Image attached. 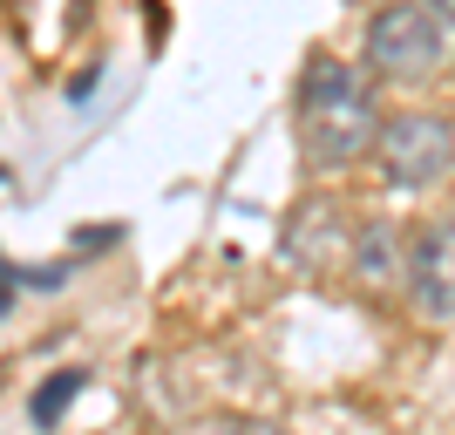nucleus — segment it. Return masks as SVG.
I'll return each instance as SVG.
<instances>
[{
    "label": "nucleus",
    "mask_w": 455,
    "mask_h": 435,
    "mask_svg": "<svg viewBox=\"0 0 455 435\" xmlns=\"http://www.w3.org/2000/svg\"><path fill=\"white\" fill-rule=\"evenodd\" d=\"M299 136L326 171L361 164V157L374 150V136H380L374 82H367L354 61H333V55L306 61V76H299Z\"/></svg>",
    "instance_id": "obj_1"
},
{
    "label": "nucleus",
    "mask_w": 455,
    "mask_h": 435,
    "mask_svg": "<svg viewBox=\"0 0 455 435\" xmlns=\"http://www.w3.org/2000/svg\"><path fill=\"white\" fill-rule=\"evenodd\" d=\"M449 61V41H442L435 7L421 0H387L374 20H367V68L387 82H428Z\"/></svg>",
    "instance_id": "obj_2"
},
{
    "label": "nucleus",
    "mask_w": 455,
    "mask_h": 435,
    "mask_svg": "<svg viewBox=\"0 0 455 435\" xmlns=\"http://www.w3.org/2000/svg\"><path fill=\"white\" fill-rule=\"evenodd\" d=\"M374 157H380V177L401 190H428L455 171V123L449 116H428V109H408V116H387L374 136Z\"/></svg>",
    "instance_id": "obj_3"
},
{
    "label": "nucleus",
    "mask_w": 455,
    "mask_h": 435,
    "mask_svg": "<svg viewBox=\"0 0 455 435\" xmlns=\"http://www.w3.org/2000/svg\"><path fill=\"white\" fill-rule=\"evenodd\" d=\"M408 293L428 320H455V218H435V225L415 238L408 252Z\"/></svg>",
    "instance_id": "obj_4"
},
{
    "label": "nucleus",
    "mask_w": 455,
    "mask_h": 435,
    "mask_svg": "<svg viewBox=\"0 0 455 435\" xmlns=\"http://www.w3.org/2000/svg\"><path fill=\"white\" fill-rule=\"evenodd\" d=\"M354 265H361V279H367V286H387V279H395V231H361Z\"/></svg>",
    "instance_id": "obj_5"
},
{
    "label": "nucleus",
    "mask_w": 455,
    "mask_h": 435,
    "mask_svg": "<svg viewBox=\"0 0 455 435\" xmlns=\"http://www.w3.org/2000/svg\"><path fill=\"white\" fill-rule=\"evenodd\" d=\"M76 388H82L76 367H68V375H55V388H41V395H35V422H55L61 408H68V395H76Z\"/></svg>",
    "instance_id": "obj_6"
},
{
    "label": "nucleus",
    "mask_w": 455,
    "mask_h": 435,
    "mask_svg": "<svg viewBox=\"0 0 455 435\" xmlns=\"http://www.w3.org/2000/svg\"><path fill=\"white\" fill-rule=\"evenodd\" d=\"M211 435H285V429L266 415H211Z\"/></svg>",
    "instance_id": "obj_7"
},
{
    "label": "nucleus",
    "mask_w": 455,
    "mask_h": 435,
    "mask_svg": "<svg viewBox=\"0 0 455 435\" xmlns=\"http://www.w3.org/2000/svg\"><path fill=\"white\" fill-rule=\"evenodd\" d=\"M14 306V272H7V259H0V313Z\"/></svg>",
    "instance_id": "obj_8"
},
{
    "label": "nucleus",
    "mask_w": 455,
    "mask_h": 435,
    "mask_svg": "<svg viewBox=\"0 0 455 435\" xmlns=\"http://www.w3.org/2000/svg\"><path fill=\"white\" fill-rule=\"evenodd\" d=\"M435 20H455V0H435Z\"/></svg>",
    "instance_id": "obj_9"
}]
</instances>
